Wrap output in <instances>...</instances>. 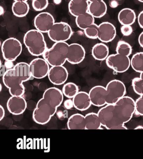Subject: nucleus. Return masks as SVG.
Returning <instances> with one entry per match:
<instances>
[{"label": "nucleus", "instance_id": "36", "mask_svg": "<svg viewBox=\"0 0 143 159\" xmlns=\"http://www.w3.org/2000/svg\"><path fill=\"white\" fill-rule=\"evenodd\" d=\"M109 3L110 6L112 8H117L119 5V3L117 0H111Z\"/></svg>", "mask_w": 143, "mask_h": 159}, {"label": "nucleus", "instance_id": "15", "mask_svg": "<svg viewBox=\"0 0 143 159\" xmlns=\"http://www.w3.org/2000/svg\"><path fill=\"white\" fill-rule=\"evenodd\" d=\"M7 107L12 115H18L23 114L27 108V102L22 96H12L8 100Z\"/></svg>", "mask_w": 143, "mask_h": 159}, {"label": "nucleus", "instance_id": "22", "mask_svg": "<svg viewBox=\"0 0 143 159\" xmlns=\"http://www.w3.org/2000/svg\"><path fill=\"white\" fill-rule=\"evenodd\" d=\"M91 53L95 59L103 61L106 60L108 57L109 50L107 46L105 43H98L93 47Z\"/></svg>", "mask_w": 143, "mask_h": 159}, {"label": "nucleus", "instance_id": "5", "mask_svg": "<svg viewBox=\"0 0 143 159\" xmlns=\"http://www.w3.org/2000/svg\"><path fill=\"white\" fill-rule=\"evenodd\" d=\"M69 45L65 42H56L43 55V58L51 66H63L67 61Z\"/></svg>", "mask_w": 143, "mask_h": 159}, {"label": "nucleus", "instance_id": "43", "mask_svg": "<svg viewBox=\"0 0 143 159\" xmlns=\"http://www.w3.org/2000/svg\"><path fill=\"white\" fill-rule=\"evenodd\" d=\"M140 78H141L143 80V72L141 73Z\"/></svg>", "mask_w": 143, "mask_h": 159}, {"label": "nucleus", "instance_id": "44", "mask_svg": "<svg viewBox=\"0 0 143 159\" xmlns=\"http://www.w3.org/2000/svg\"><path fill=\"white\" fill-rule=\"evenodd\" d=\"M138 1L139 2H141V3H143V0H138Z\"/></svg>", "mask_w": 143, "mask_h": 159}, {"label": "nucleus", "instance_id": "19", "mask_svg": "<svg viewBox=\"0 0 143 159\" xmlns=\"http://www.w3.org/2000/svg\"><path fill=\"white\" fill-rule=\"evenodd\" d=\"M107 6L103 1L90 2L89 3L88 12L95 18H101L106 14Z\"/></svg>", "mask_w": 143, "mask_h": 159}, {"label": "nucleus", "instance_id": "23", "mask_svg": "<svg viewBox=\"0 0 143 159\" xmlns=\"http://www.w3.org/2000/svg\"><path fill=\"white\" fill-rule=\"evenodd\" d=\"M86 129H102V125L98 114L90 113L85 116Z\"/></svg>", "mask_w": 143, "mask_h": 159}, {"label": "nucleus", "instance_id": "1", "mask_svg": "<svg viewBox=\"0 0 143 159\" xmlns=\"http://www.w3.org/2000/svg\"><path fill=\"white\" fill-rule=\"evenodd\" d=\"M135 101L124 96L115 103L106 105L98 113L103 126L107 129H127L125 124L135 112Z\"/></svg>", "mask_w": 143, "mask_h": 159}, {"label": "nucleus", "instance_id": "9", "mask_svg": "<svg viewBox=\"0 0 143 159\" xmlns=\"http://www.w3.org/2000/svg\"><path fill=\"white\" fill-rule=\"evenodd\" d=\"M107 65L110 69L118 73L127 71L131 66V60L128 57L119 54L109 55L106 59Z\"/></svg>", "mask_w": 143, "mask_h": 159}, {"label": "nucleus", "instance_id": "4", "mask_svg": "<svg viewBox=\"0 0 143 159\" xmlns=\"http://www.w3.org/2000/svg\"><path fill=\"white\" fill-rule=\"evenodd\" d=\"M24 42L29 52L33 56L43 55L47 49L44 36L37 29L27 32L24 36Z\"/></svg>", "mask_w": 143, "mask_h": 159}, {"label": "nucleus", "instance_id": "45", "mask_svg": "<svg viewBox=\"0 0 143 159\" xmlns=\"http://www.w3.org/2000/svg\"><path fill=\"white\" fill-rule=\"evenodd\" d=\"M2 84H1V91H2Z\"/></svg>", "mask_w": 143, "mask_h": 159}, {"label": "nucleus", "instance_id": "37", "mask_svg": "<svg viewBox=\"0 0 143 159\" xmlns=\"http://www.w3.org/2000/svg\"><path fill=\"white\" fill-rule=\"evenodd\" d=\"M5 110L2 105L0 106V121L2 120L5 116Z\"/></svg>", "mask_w": 143, "mask_h": 159}, {"label": "nucleus", "instance_id": "27", "mask_svg": "<svg viewBox=\"0 0 143 159\" xmlns=\"http://www.w3.org/2000/svg\"><path fill=\"white\" fill-rule=\"evenodd\" d=\"M78 87L75 84L69 82L65 84L62 89V93L65 97L72 98L78 93Z\"/></svg>", "mask_w": 143, "mask_h": 159}, {"label": "nucleus", "instance_id": "30", "mask_svg": "<svg viewBox=\"0 0 143 159\" xmlns=\"http://www.w3.org/2000/svg\"><path fill=\"white\" fill-rule=\"evenodd\" d=\"M132 86L135 93L138 95L143 94V80L141 78H135L132 80Z\"/></svg>", "mask_w": 143, "mask_h": 159}, {"label": "nucleus", "instance_id": "26", "mask_svg": "<svg viewBox=\"0 0 143 159\" xmlns=\"http://www.w3.org/2000/svg\"><path fill=\"white\" fill-rule=\"evenodd\" d=\"M131 66L137 72H143V52L137 53L133 55L131 60Z\"/></svg>", "mask_w": 143, "mask_h": 159}, {"label": "nucleus", "instance_id": "35", "mask_svg": "<svg viewBox=\"0 0 143 159\" xmlns=\"http://www.w3.org/2000/svg\"><path fill=\"white\" fill-rule=\"evenodd\" d=\"M138 22L139 26L143 29V10L140 13L138 16Z\"/></svg>", "mask_w": 143, "mask_h": 159}, {"label": "nucleus", "instance_id": "39", "mask_svg": "<svg viewBox=\"0 0 143 159\" xmlns=\"http://www.w3.org/2000/svg\"><path fill=\"white\" fill-rule=\"evenodd\" d=\"M134 129H143V126L141 125H139L138 126L136 127Z\"/></svg>", "mask_w": 143, "mask_h": 159}, {"label": "nucleus", "instance_id": "29", "mask_svg": "<svg viewBox=\"0 0 143 159\" xmlns=\"http://www.w3.org/2000/svg\"><path fill=\"white\" fill-rule=\"evenodd\" d=\"M84 34L86 37L91 39L98 38L99 33V25L94 23L84 30Z\"/></svg>", "mask_w": 143, "mask_h": 159}, {"label": "nucleus", "instance_id": "13", "mask_svg": "<svg viewBox=\"0 0 143 159\" xmlns=\"http://www.w3.org/2000/svg\"><path fill=\"white\" fill-rule=\"evenodd\" d=\"M85 51L81 45L77 43L69 45L67 61L72 64H78L85 58Z\"/></svg>", "mask_w": 143, "mask_h": 159}, {"label": "nucleus", "instance_id": "21", "mask_svg": "<svg viewBox=\"0 0 143 159\" xmlns=\"http://www.w3.org/2000/svg\"><path fill=\"white\" fill-rule=\"evenodd\" d=\"M67 126L69 129H86L85 116L81 114H74L69 118Z\"/></svg>", "mask_w": 143, "mask_h": 159}, {"label": "nucleus", "instance_id": "6", "mask_svg": "<svg viewBox=\"0 0 143 159\" xmlns=\"http://www.w3.org/2000/svg\"><path fill=\"white\" fill-rule=\"evenodd\" d=\"M126 92L125 84L121 81L117 80L110 81L104 91L106 105L116 103L125 96Z\"/></svg>", "mask_w": 143, "mask_h": 159}, {"label": "nucleus", "instance_id": "42", "mask_svg": "<svg viewBox=\"0 0 143 159\" xmlns=\"http://www.w3.org/2000/svg\"><path fill=\"white\" fill-rule=\"evenodd\" d=\"M15 1H19V2H27V0H15ZM33 1V0H32Z\"/></svg>", "mask_w": 143, "mask_h": 159}, {"label": "nucleus", "instance_id": "28", "mask_svg": "<svg viewBox=\"0 0 143 159\" xmlns=\"http://www.w3.org/2000/svg\"><path fill=\"white\" fill-rule=\"evenodd\" d=\"M132 51V48L129 43L123 41L118 42L116 49L117 53L129 57L131 55Z\"/></svg>", "mask_w": 143, "mask_h": 159}, {"label": "nucleus", "instance_id": "18", "mask_svg": "<svg viewBox=\"0 0 143 159\" xmlns=\"http://www.w3.org/2000/svg\"><path fill=\"white\" fill-rule=\"evenodd\" d=\"M89 6L86 0H71L69 4V11L73 16L77 17L88 12Z\"/></svg>", "mask_w": 143, "mask_h": 159}, {"label": "nucleus", "instance_id": "10", "mask_svg": "<svg viewBox=\"0 0 143 159\" xmlns=\"http://www.w3.org/2000/svg\"><path fill=\"white\" fill-rule=\"evenodd\" d=\"M32 76L34 78H44L48 75L50 67L44 59L37 58L32 60L29 64Z\"/></svg>", "mask_w": 143, "mask_h": 159}, {"label": "nucleus", "instance_id": "38", "mask_svg": "<svg viewBox=\"0 0 143 159\" xmlns=\"http://www.w3.org/2000/svg\"><path fill=\"white\" fill-rule=\"evenodd\" d=\"M138 42L140 46L143 48V31L139 35Z\"/></svg>", "mask_w": 143, "mask_h": 159}, {"label": "nucleus", "instance_id": "41", "mask_svg": "<svg viewBox=\"0 0 143 159\" xmlns=\"http://www.w3.org/2000/svg\"><path fill=\"white\" fill-rule=\"evenodd\" d=\"M54 2L56 4H58L61 2V0H54Z\"/></svg>", "mask_w": 143, "mask_h": 159}, {"label": "nucleus", "instance_id": "32", "mask_svg": "<svg viewBox=\"0 0 143 159\" xmlns=\"http://www.w3.org/2000/svg\"><path fill=\"white\" fill-rule=\"evenodd\" d=\"M135 104V112L141 116H143V94L136 100Z\"/></svg>", "mask_w": 143, "mask_h": 159}, {"label": "nucleus", "instance_id": "11", "mask_svg": "<svg viewBox=\"0 0 143 159\" xmlns=\"http://www.w3.org/2000/svg\"><path fill=\"white\" fill-rule=\"evenodd\" d=\"M54 24L53 16L48 12L39 14L34 20V25L36 29L42 33L48 32Z\"/></svg>", "mask_w": 143, "mask_h": 159}, {"label": "nucleus", "instance_id": "8", "mask_svg": "<svg viewBox=\"0 0 143 159\" xmlns=\"http://www.w3.org/2000/svg\"><path fill=\"white\" fill-rule=\"evenodd\" d=\"M72 34L71 26L64 22L55 23L48 32L50 39L56 43L66 42L71 38Z\"/></svg>", "mask_w": 143, "mask_h": 159}, {"label": "nucleus", "instance_id": "14", "mask_svg": "<svg viewBox=\"0 0 143 159\" xmlns=\"http://www.w3.org/2000/svg\"><path fill=\"white\" fill-rule=\"evenodd\" d=\"M116 36L115 26L109 22H103L99 25L98 39L103 43L112 42Z\"/></svg>", "mask_w": 143, "mask_h": 159}, {"label": "nucleus", "instance_id": "34", "mask_svg": "<svg viewBox=\"0 0 143 159\" xmlns=\"http://www.w3.org/2000/svg\"><path fill=\"white\" fill-rule=\"evenodd\" d=\"M64 107L67 109H71L74 107L73 100L70 99L65 100L64 102Z\"/></svg>", "mask_w": 143, "mask_h": 159}, {"label": "nucleus", "instance_id": "31", "mask_svg": "<svg viewBox=\"0 0 143 159\" xmlns=\"http://www.w3.org/2000/svg\"><path fill=\"white\" fill-rule=\"evenodd\" d=\"M48 5V0H33L32 6L36 11H41L45 9Z\"/></svg>", "mask_w": 143, "mask_h": 159}, {"label": "nucleus", "instance_id": "17", "mask_svg": "<svg viewBox=\"0 0 143 159\" xmlns=\"http://www.w3.org/2000/svg\"><path fill=\"white\" fill-rule=\"evenodd\" d=\"M73 101L74 107L80 111L87 110L92 105L89 93L85 92H78L73 98Z\"/></svg>", "mask_w": 143, "mask_h": 159}, {"label": "nucleus", "instance_id": "3", "mask_svg": "<svg viewBox=\"0 0 143 159\" xmlns=\"http://www.w3.org/2000/svg\"><path fill=\"white\" fill-rule=\"evenodd\" d=\"M31 76L29 64L19 62L5 72L3 82L11 96H22L25 93L23 83L30 80Z\"/></svg>", "mask_w": 143, "mask_h": 159}, {"label": "nucleus", "instance_id": "24", "mask_svg": "<svg viewBox=\"0 0 143 159\" xmlns=\"http://www.w3.org/2000/svg\"><path fill=\"white\" fill-rule=\"evenodd\" d=\"M76 22L78 28L84 30L95 23V17L90 13L87 12L77 16Z\"/></svg>", "mask_w": 143, "mask_h": 159}, {"label": "nucleus", "instance_id": "7", "mask_svg": "<svg viewBox=\"0 0 143 159\" xmlns=\"http://www.w3.org/2000/svg\"><path fill=\"white\" fill-rule=\"evenodd\" d=\"M22 50V43L15 38H10L4 41L2 51L3 58L6 61L13 62L20 55Z\"/></svg>", "mask_w": 143, "mask_h": 159}, {"label": "nucleus", "instance_id": "20", "mask_svg": "<svg viewBox=\"0 0 143 159\" xmlns=\"http://www.w3.org/2000/svg\"><path fill=\"white\" fill-rule=\"evenodd\" d=\"M136 19L135 12L129 8H124L118 13V21L122 25H131L135 22Z\"/></svg>", "mask_w": 143, "mask_h": 159}, {"label": "nucleus", "instance_id": "12", "mask_svg": "<svg viewBox=\"0 0 143 159\" xmlns=\"http://www.w3.org/2000/svg\"><path fill=\"white\" fill-rule=\"evenodd\" d=\"M48 76L51 83L56 85H60L66 82L69 73L64 66H55L50 68Z\"/></svg>", "mask_w": 143, "mask_h": 159}, {"label": "nucleus", "instance_id": "16", "mask_svg": "<svg viewBox=\"0 0 143 159\" xmlns=\"http://www.w3.org/2000/svg\"><path fill=\"white\" fill-rule=\"evenodd\" d=\"M105 87L102 86H96L92 88L89 93L91 104L97 107L106 105L104 98Z\"/></svg>", "mask_w": 143, "mask_h": 159}, {"label": "nucleus", "instance_id": "25", "mask_svg": "<svg viewBox=\"0 0 143 159\" xmlns=\"http://www.w3.org/2000/svg\"><path fill=\"white\" fill-rule=\"evenodd\" d=\"M29 9V4L27 2L15 1L12 5V12L17 17H22L26 16Z\"/></svg>", "mask_w": 143, "mask_h": 159}, {"label": "nucleus", "instance_id": "33", "mask_svg": "<svg viewBox=\"0 0 143 159\" xmlns=\"http://www.w3.org/2000/svg\"><path fill=\"white\" fill-rule=\"evenodd\" d=\"M121 33L125 36H129L133 32V28L131 25H122L120 28Z\"/></svg>", "mask_w": 143, "mask_h": 159}, {"label": "nucleus", "instance_id": "40", "mask_svg": "<svg viewBox=\"0 0 143 159\" xmlns=\"http://www.w3.org/2000/svg\"><path fill=\"white\" fill-rule=\"evenodd\" d=\"M88 2H98V1H103V0H86Z\"/></svg>", "mask_w": 143, "mask_h": 159}, {"label": "nucleus", "instance_id": "2", "mask_svg": "<svg viewBox=\"0 0 143 159\" xmlns=\"http://www.w3.org/2000/svg\"><path fill=\"white\" fill-rule=\"evenodd\" d=\"M64 94L60 89L54 87L44 91L43 97L38 101L32 114L33 120L38 124H46L62 104Z\"/></svg>", "mask_w": 143, "mask_h": 159}]
</instances>
